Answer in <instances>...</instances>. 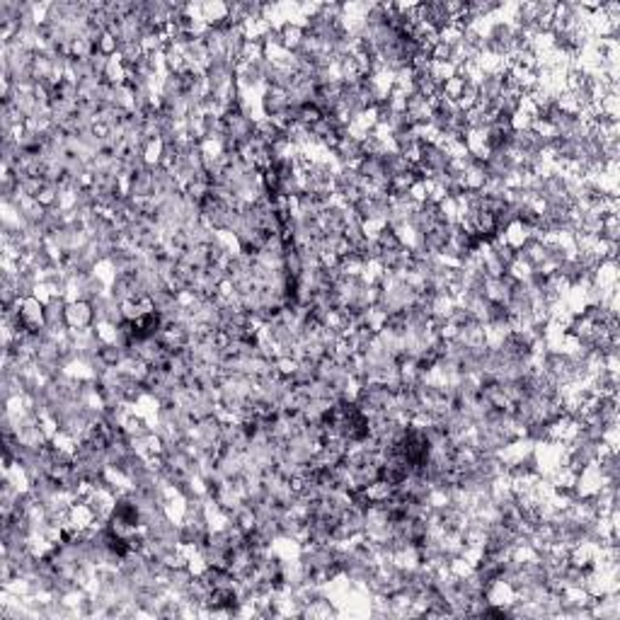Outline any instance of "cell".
Masks as SVG:
<instances>
[{"label": "cell", "instance_id": "6da1fadb", "mask_svg": "<svg viewBox=\"0 0 620 620\" xmlns=\"http://www.w3.org/2000/svg\"><path fill=\"white\" fill-rule=\"evenodd\" d=\"M68 327H93V308L83 301H68Z\"/></svg>", "mask_w": 620, "mask_h": 620}]
</instances>
